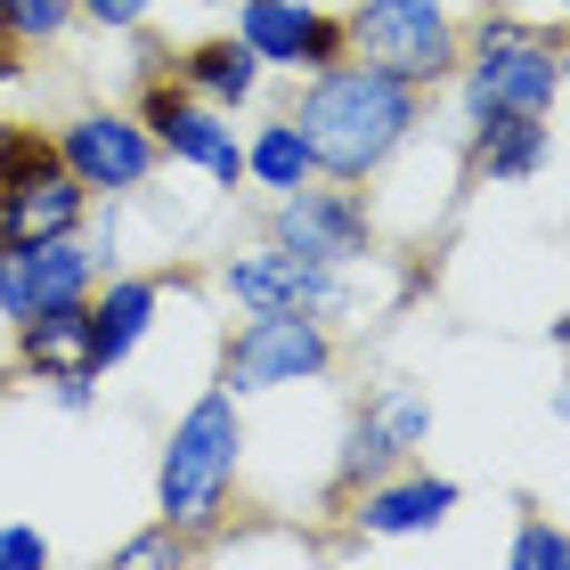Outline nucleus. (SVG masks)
I'll return each mask as SVG.
<instances>
[{
  "label": "nucleus",
  "instance_id": "obj_1",
  "mask_svg": "<svg viewBox=\"0 0 570 570\" xmlns=\"http://www.w3.org/2000/svg\"><path fill=\"white\" fill-rule=\"evenodd\" d=\"M424 98L416 82L383 73L367 58H334L318 73H302V98L285 115L302 122L309 155H318V179H343V188H367V179L392 164V155L416 139L424 122Z\"/></svg>",
  "mask_w": 570,
  "mask_h": 570
},
{
  "label": "nucleus",
  "instance_id": "obj_2",
  "mask_svg": "<svg viewBox=\"0 0 570 570\" xmlns=\"http://www.w3.org/2000/svg\"><path fill=\"white\" fill-rule=\"evenodd\" d=\"M237 473H245V416H237V392L213 383L204 400H188V416H179L171 440H164V464H155V522H171L188 538H213L228 498H237Z\"/></svg>",
  "mask_w": 570,
  "mask_h": 570
},
{
  "label": "nucleus",
  "instance_id": "obj_3",
  "mask_svg": "<svg viewBox=\"0 0 570 570\" xmlns=\"http://www.w3.org/2000/svg\"><path fill=\"white\" fill-rule=\"evenodd\" d=\"M570 73V33L538 17H489L464 33L456 82H464V122L473 115H554Z\"/></svg>",
  "mask_w": 570,
  "mask_h": 570
},
{
  "label": "nucleus",
  "instance_id": "obj_4",
  "mask_svg": "<svg viewBox=\"0 0 570 570\" xmlns=\"http://www.w3.org/2000/svg\"><path fill=\"white\" fill-rule=\"evenodd\" d=\"M343 41H351V58L400 73L416 90L456 82V58H464V24L449 17V0H351Z\"/></svg>",
  "mask_w": 570,
  "mask_h": 570
},
{
  "label": "nucleus",
  "instance_id": "obj_5",
  "mask_svg": "<svg viewBox=\"0 0 570 570\" xmlns=\"http://www.w3.org/2000/svg\"><path fill=\"white\" fill-rule=\"evenodd\" d=\"M82 220H90V188L58 164V139H41V131L0 139V245L66 237Z\"/></svg>",
  "mask_w": 570,
  "mask_h": 570
},
{
  "label": "nucleus",
  "instance_id": "obj_6",
  "mask_svg": "<svg viewBox=\"0 0 570 570\" xmlns=\"http://www.w3.org/2000/svg\"><path fill=\"white\" fill-rule=\"evenodd\" d=\"M334 367V326L309 309H245L237 343L220 358V383L237 400L253 392H285V383H318Z\"/></svg>",
  "mask_w": 570,
  "mask_h": 570
},
{
  "label": "nucleus",
  "instance_id": "obj_7",
  "mask_svg": "<svg viewBox=\"0 0 570 570\" xmlns=\"http://www.w3.org/2000/svg\"><path fill=\"white\" fill-rule=\"evenodd\" d=\"M269 245L302 253V262H326V269H367L375 262V213L367 196L343 188V179H302L269 204Z\"/></svg>",
  "mask_w": 570,
  "mask_h": 570
},
{
  "label": "nucleus",
  "instance_id": "obj_8",
  "mask_svg": "<svg viewBox=\"0 0 570 570\" xmlns=\"http://www.w3.org/2000/svg\"><path fill=\"white\" fill-rule=\"evenodd\" d=\"M220 294L237 309H309V318H358V277L351 269H326V262H302L285 245H253L220 269Z\"/></svg>",
  "mask_w": 570,
  "mask_h": 570
},
{
  "label": "nucleus",
  "instance_id": "obj_9",
  "mask_svg": "<svg viewBox=\"0 0 570 570\" xmlns=\"http://www.w3.org/2000/svg\"><path fill=\"white\" fill-rule=\"evenodd\" d=\"M98 269H107V253L82 245V228H66V237H33V245H0V318L24 326V318H41V309L90 302L98 294Z\"/></svg>",
  "mask_w": 570,
  "mask_h": 570
},
{
  "label": "nucleus",
  "instance_id": "obj_10",
  "mask_svg": "<svg viewBox=\"0 0 570 570\" xmlns=\"http://www.w3.org/2000/svg\"><path fill=\"white\" fill-rule=\"evenodd\" d=\"M139 122L155 131V147H164L171 164H196L213 188H245V139H237V122H228L213 98H196L188 82H147Z\"/></svg>",
  "mask_w": 570,
  "mask_h": 570
},
{
  "label": "nucleus",
  "instance_id": "obj_11",
  "mask_svg": "<svg viewBox=\"0 0 570 570\" xmlns=\"http://www.w3.org/2000/svg\"><path fill=\"white\" fill-rule=\"evenodd\" d=\"M58 164L82 179L90 196H131L155 179V164H164V147H155V131L139 115H115V107H82L58 131Z\"/></svg>",
  "mask_w": 570,
  "mask_h": 570
},
{
  "label": "nucleus",
  "instance_id": "obj_12",
  "mask_svg": "<svg viewBox=\"0 0 570 570\" xmlns=\"http://www.w3.org/2000/svg\"><path fill=\"white\" fill-rule=\"evenodd\" d=\"M237 41L269 73H318L334 58H351L343 17L318 9V0H237Z\"/></svg>",
  "mask_w": 570,
  "mask_h": 570
},
{
  "label": "nucleus",
  "instance_id": "obj_13",
  "mask_svg": "<svg viewBox=\"0 0 570 570\" xmlns=\"http://www.w3.org/2000/svg\"><path fill=\"white\" fill-rule=\"evenodd\" d=\"M424 440H432V400L416 392V383H392V392H375V400L351 416V432H343L334 489L351 498L358 481H375V473H392V464H407Z\"/></svg>",
  "mask_w": 570,
  "mask_h": 570
},
{
  "label": "nucleus",
  "instance_id": "obj_14",
  "mask_svg": "<svg viewBox=\"0 0 570 570\" xmlns=\"http://www.w3.org/2000/svg\"><path fill=\"white\" fill-rule=\"evenodd\" d=\"M456 505H464V489H456L449 473H424L416 456L351 489V522L367 530V538H424V530L449 522Z\"/></svg>",
  "mask_w": 570,
  "mask_h": 570
},
{
  "label": "nucleus",
  "instance_id": "obj_15",
  "mask_svg": "<svg viewBox=\"0 0 570 570\" xmlns=\"http://www.w3.org/2000/svg\"><path fill=\"white\" fill-rule=\"evenodd\" d=\"M547 155H554L547 115H473V122H464V164H473V179H489V188H522V179H538Z\"/></svg>",
  "mask_w": 570,
  "mask_h": 570
},
{
  "label": "nucleus",
  "instance_id": "obj_16",
  "mask_svg": "<svg viewBox=\"0 0 570 570\" xmlns=\"http://www.w3.org/2000/svg\"><path fill=\"white\" fill-rule=\"evenodd\" d=\"M155 309H164V285L155 277H115L107 294H90V358H98V375L122 367V358L147 343Z\"/></svg>",
  "mask_w": 570,
  "mask_h": 570
},
{
  "label": "nucleus",
  "instance_id": "obj_17",
  "mask_svg": "<svg viewBox=\"0 0 570 570\" xmlns=\"http://www.w3.org/2000/svg\"><path fill=\"white\" fill-rule=\"evenodd\" d=\"M17 351H24V367H33L41 383H58V375H98V358H90V302H66V309L24 318V326H17Z\"/></svg>",
  "mask_w": 570,
  "mask_h": 570
},
{
  "label": "nucleus",
  "instance_id": "obj_18",
  "mask_svg": "<svg viewBox=\"0 0 570 570\" xmlns=\"http://www.w3.org/2000/svg\"><path fill=\"white\" fill-rule=\"evenodd\" d=\"M262 58L237 41V33H213V41H196L188 58H179V82H188L196 98H213L220 115H237V107H253V90H262Z\"/></svg>",
  "mask_w": 570,
  "mask_h": 570
},
{
  "label": "nucleus",
  "instance_id": "obj_19",
  "mask_svg": "<svg viewBox=\"0 0 570 570\" xmlns=\"http://www.w3.org/2000/svg\"><path fill=\"white\" fill-rule=\"evenodd\" d=\"M245 179H253V188H269V196L302 188V179H318V155H309V139H302L294 115L253 122V139H245Z\"/></svg>",
  "mask_w": 570,
  "mask_h": 570
},
{
  "label": "nucleus",
  "instance_id": "obj_20",
  "mask_svg": "<svg viewBox=\"0 0 570 570\" xmlns=\"http://www.w3.org/2000/svg\"><path fill=\"white\" fill-rule=\"evenodd\" d=\"M73 17H82L73 0H0V33H9V41H24V49L58 41Z\"/></svg>",
  "mask_w": 570,
  "mask_h": 570
},
{
  "label": "nucleus",
  "instance_id": "obj_21",
  "mask_svg": "<svg viewBox=\"0 0 570 570\" xmlns=\"http://www.w3.org/2000/svg\"><path fill=\"white\" fill-rule=\"evenodd\" d=\"M505 562L513 570H570V530H554V522H538V513H530V522L513 530Z\"/></svg>",
  "mask_w": 570,
  "mask_h": 570
},
{
  "label": "nucleus",
  "instance_id": "obj_22",
  "mask_svg": "<svg viewBox=\"0 0 570 570\" xmlns=\"http://www.w3.org/2000/svg\"><path fill=\"white\" fill-rule=\"evenodd\" d=\"M196 554V538L188 530H171V522H155V530H139L131 547H122L115 562H188Z\"/></svg>",
  "mask_w": 570,
  "mask_h": 570
},
{
  "label": "nucleus",
  "instance_id": "obj_23",
  "mask_svg": "<svg viewBox=\"0 0 570 570\" xmlns=\"http://www.w3.org/2000/svg\"><path fill=\"white\" fill-rule=\"evenodd\" d=\"M73 9H82L98 33H139V24L164 9V0H73Z\"/></svg>",
  "mask_w": 570,
  "mask_h": 570
},
{
  "label": "nucleus",
  "instance_id": "obj_24",
  "mask_svg": "<svg viewBox=\"0 0 570 570\" xmlns=\"http://www.w3.org/2000/svg\"><path fill=\"white\" fill-rule=\"evenodd\" d=\"M41 562H49V538L41 530H24V522L0 530V570H41Z\"/></svg>",
  "mask_w": 570,
  "mask_h": 570
},
{
  "label": "nucleus",
  "instance_id": "obj_25",
  "mask_svg": "<svg viewBox=\"0 0 570 570\" xmlns=\"http://www.w3.org/2000/svg\"><path fill=\"white\" fill-rule=\"evenodd\" d=\"M90 383H98V375H58V383H49V400H58V407H66V416H82V407L98 400V392H90Z\"/></svg>",
  "mask_w": 570,
  "mask_h": 570
},
{
  "label": "nucleus",
  "instance_id": "obj_26",
  "mask_svg": "<svg viewBox=\"0 0 570 570\" xmlns=\"http://www.w3.org/2000/svg\"><path fill=\"white\" fill-rule=\"evenodd\" d=\"M538 9V24H554V17H570V0H530Z\"/></svg>",
  "mask_w": 570,
  "mask_h": 570
},
{
  "label": "nucleus",
  "instance_id": "obj_27",
  "mask_svg": "<svg viewBox=\"0 0 570 570\" xmlns=\"http://www.w3.org/2000/svg\"><path fill=\"white\" fill-rule=\"evenodd\" d=\"M554 343H562V351H570V309H562V318H554Z\"/></svg>",
  "mask_w": 570,
  "mask_h": 570
}]
</instances>
